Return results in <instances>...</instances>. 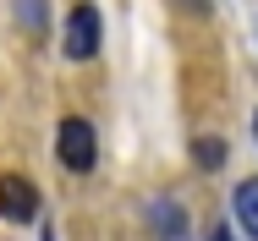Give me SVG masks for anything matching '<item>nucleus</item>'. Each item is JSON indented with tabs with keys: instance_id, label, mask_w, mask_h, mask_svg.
I'll list each match as a JSON object with an SVG mask.
<instances>
[{
	"instance_id": "obj_4",
	"label": "nucleus",
	"mask_w": 258,
	"mask_h": 241,
	"mask_svg": "<svg viewBox=\"0 0 258 241\" xmlns=\"http://www.w3.org/2000/svg\"><path fill=\"white\" fill-rule=\"evenodd\" d=\"M149 225H154L159 241H187V208L176 197H154L149 203Z\"/></svg>"
},
{
	"instance_id": "obj_3",
	"label": "nucleus",
	"mask_w": 258,
	"mask_h": 241,
	"mask_svg": "<svg viewBox=\"0 0 258 241\" xmlns=\"http://www.w3.org/2000/svg\"><path fill=\"white\" fill-rule=\"evenodd\" d=\"M0 214H6L11 225L39 219V187H33L28 176H0Z\"/></svg>"
},
{
	"instance_id": "obj_1",
	"label": "nucleus",
	"mask_w": 258,
	"mask_h": 241,
	"mask_svg": "<svg viewBox=\"0 0 258 241\" xmlns=\"http://www.w3.org/2000/svg\"><path fill=\"white\" fill-rule=\"evenodd\" d=\"M55 153H60V165H66V170L88 176V170H94V159H99V132H94V121L66 115V121H60V132H55Z\"/></svg>"
},
{
	"instance_id": "obj_9",
	"label": "nucleus",
	"mask_w": 258,
	"mask_h": 241,
	"mask_svg": "<svg viewBox=\"0 0 258 241\" xmlns=\"http://www.w3.org/2000/svg\"><path fill=\"white\" fill-rule=\"evenodd\" d=\"M209 241H231V236H225V230H214V236H209Z\"/></svg>"
},
{
	"instance_id": "obj_10",
	"label": "nucleus",
	"mask_w": 258,
	"mask_h": 241,
	"mask_svg": "<svg viewBox=\"0 0 258 241\" xmlns=\"http://www.w3.org/2000/svg\"><path fill=\"white\" fill-rule=\"evenodd\" d=\"M253 137H258V115H253Z\"/></svg>"
},
{
	"instance_id": "obj_2",
	"label": "nucleus",
	"mask_w": 258,
	"mask_h": 241,
	"mask_svg": "<svg viewBox=\"0 0 258 241\" xmlns=\"http://www.w3.org/2000/svg\"><path fill=\"white\" fill-rule=\"evenodd\" d=\"M99 33H104V22H99V6H72V17H66V60H94L99 55Z\"/></svg>"
},
{
	"instance_id": "obj_7",
	"label": "nucleus",
	"mask_w": 258,
	"mask_h": 241,
	"mask_svg": "<svg viewBox=\"0 0 258 241\" xmlns=\"http://www.w3.org/2000/svg\"><path fill=\"white\" fill-rule=\"evenodd\" d=\"M17 22L28 33H44V0H17Z\"/></svg>"
},
{
	"instance_id": "obj_8",
	"label": "nucleus",
	"mask_w": 258,
	"mask_h": 241,
	"mask_svg": "<svg viewBox=\"0 0 258 241\" xmlns=\"http://www.w3.org/2000/svg\"><path fill=\"white\" fill-rule=\"evenodd\" d=\"M187 11H209V0H187Z\"/></svg>"
},
{
	"instance_id": "obj_5",
	"label": "nucleus",
	"mask_w": 258,
	"mask_h": 241,
	"mask_svg": "<svg viewBox=\"0 0 258 241\" xmlns=\"http://www.w3.org/2000/svg\"><path fill=\"white\" fill-rule=\"evenodd\" d=\"M236 219H242V230L258 241V181H242V187H236Z\"/></svg>"
},
{
	"instance_id": "obj_6",
	"label": "nucleus",
	"mask_w": 258,
	"mask_h": 241,
	"mask_svg": "<svg viewBox=\"0 0 258 241\" xmlns=\"http://www.w3.org/2000/svg\"><path fill=\"white\" fill-rule=\"evenodd\" d=\"M192 159H198L204 170H220V165H225V143H220V137H198V143H192Z\"/></svg>"
},
{
	"instance_id": "obj_11",
	"label": "nucleus",
	"mask_w": 258,
	"mask_h": 241,
	"mask_svg": "<svg viewBox=\"0 0 258 241\" xmlns=\"http://www.w3.org/2000/svg\"><path fill=\"white\" fill-rule=\"evenodd\" d=\"M44 241H55V236H50V230H44Z\"/></svg>"
}]
</instances>
